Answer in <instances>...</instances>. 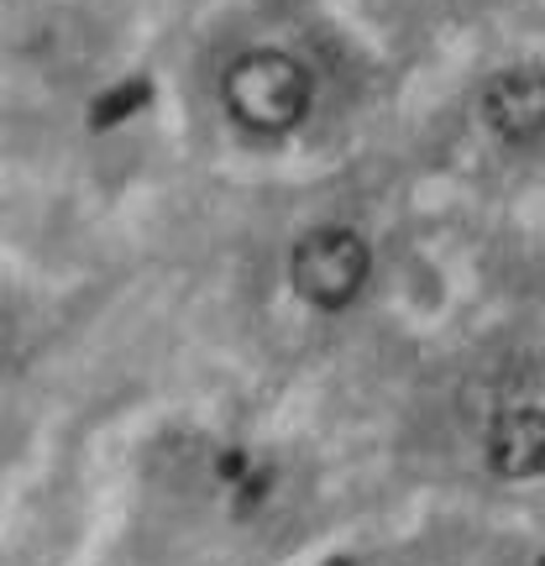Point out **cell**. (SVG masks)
<instances>
[{"mask_svg": "<svg viewBox=\"0 0 545 566\" xmlns=\"http://www.w3.org/2000/svg\"><path fill=\"white\" fill-rule=\"evenodd\" d=\"M221 101L242 132L283 137L310 116V74L300 59H289L279 48H252L242 59H231L221 80Z\"/></svg>", "mask_w": 545, "mask_h": 566, "instance_id": "6da1fadb", "label": "cell"}, {"mask_svg": "<svg viewBox=\"0 0 545 566\" xmlns=\"http://www.w3.org/2000/svg\"><path fill=\"white\" fill-rule=\"evenodd\" d=\"M367 273H373V252L346 226L304 231L289 258V283L310 310H346L367 289Z\"/></svg>", "mask_w": 545, "mask_h": 566, "instance_id": "7a4b0ae2", "label": "cell"}, {"mask_svg": "<svg viewBox=\"0 0 545 566\" xmlns=\"http://www.w3.org/2000/svg\"><path fill=\"white\" fill-rule=\"evenodd\" d=\"M483 126L499 142H535L545 132V74L541 69H504L483 84Z\"/></svg>", "mask_w": 545, "mask_h": 566, "instance_id": "3957f363", "label": "cell"}, {"mask_svg": "<svg viewBox=\"0 0 545 566\" xmlns=\"http://www.w3.org/2000/svg\"><path fill=\"white\" fill-rule=\"evenodd\" d=\"M488 472L504 478V483H530L545 472V409L514 405L504 409L499 420L488 424V441H483Z\"/></svg>", "mask_w": 545, "mask_h": 566, "instance_id": "277c9868", "label": "cell"}, {"mask_svg": "<svg viewBox=\"0 0 545 566\" xmlns=\"http://www.w3.org/2000/svg\"><path fill=\"white\" fill-rule=\"evenodd\" d=\"M147 95H153L147 84H122V90L101 95V105H95V126H111V122H122V116H132Z\"/></svg>", "mask_w": 545, "mask_h": 566, "instance_id": "5b68a950", "label": "cell"}]
</instances>
